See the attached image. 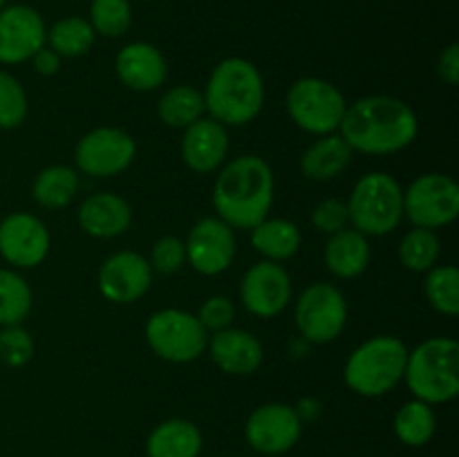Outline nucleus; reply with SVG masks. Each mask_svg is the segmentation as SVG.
Masks as SVG:
<instances>
[{
  "mask_svg": "<svg viewBox=\"0 0 459 457\" xmlns=\"http://www.w3.org/2000/svg\"><path fill=\"white\" fill-rule=\"evenodd\" d=\"M442 254V242L433 228H411L399 242V260L406 269L417 273H426L437 264Z\"/></svg>",
  "mask_w": 459,
  "mask_h": 457,
  "instance_id": "7c9ffc66",
  "label": "nucleus"
},
{
  "mask_svg": "<svg viewBox=\"0 0 459 457\" xmlns=\"http://www.w3.org/2000/svg\"><path fill=\"white\" fill-rule=\"evenodd\" d=\"M88 22L97 36L119 39L133 25V4L130 0H92Z\"/></svg>",
  "mask_w": 459,
  "mask_h": 457,
  "instance_id": "473e14b6",
  "label": "nucleus"
},
{
  "mask_svg": "<svg viewBox=\"0 0 459 457\" xmlns=\"http://www.w3.org/2000/svg\"><path fill=\"white\" fill-rule=\"evenodd\" d=\"M202 433L193 421L173 417L151 430L146 439L148 457H200Z\"/></svg>",
  "mask_w": 459,
  "mask_h": 457,
  "instance_id": "b1692460",
  "label": "nucleus"
},
{
  "mask_svg": "<svg viewBox=\"0 0 459 457\" xmlns=\"http://www.w3.org/2000/svg\"><path fill=\"white\" fill-rule=\"evenodd\" d=\"M151 263L152 272L164 273V276H173L179 269L186 264V246L184 240L175 236H161L155 245L151 246Z\"/></svg>",
  "mask_w": 459,
  "mask_h": 457,
  "instance_id": "c9c22d12",
  "label": "nucleus"
},
{
  "mask_svg": "<svg viewBox=\"0 0 459 457\" xmlns=\"http://www.w3.org/2000/svg\"><path fill=\"white\" fill-rule=\"evenodd\" d=\"M115 72L128 90L152 92L169 79V61L152 43L134 40L119 49L115 58Z\"/></svg>",
  "mask_w": 459,
  "mask_h": 457,
  "instance_id": "a211bd4d",
  "label": "nucleus"
},
{
  "mask_svg": "<svg viewBox=\"0 0 459 457\" xmlns=\"http://www.w3.org/2000/svg\"><path fill=\"white\" fill-rule=\"evenodd\" d=\"M94 40H97V34H94L88 18L65 16L58 18L49 27L45 45L52 47L61 58H79L94 47Z\"/></svg>",
  "mask_w": 459,
  "mask_h": 457,
  "instance_id": "cd10ccee",
  "label": "nucleus"
},
{
  "mask_svg": "<svg viewBox=\"0 0 459 457\" xmlns=\"http://www.w3.org/2000/svg\"><path fill=\"white\" fill-rule=\"evenodd\" d=\"M294 321L299 334L309 345H325L339 339L348 323V300L332 282H314L305 287L296 300Z\"/></svg>",
  "mask_w": 459,
  "mask_h": 457,
  "instance_id": "1a4fd4ad",
  "label": "nucleus"
},
{
  "mask_svg": "<svg viewBox=\"0 0 459 457\" xmlns=\"http://www.w3.org/2000/svg\"><path fill=\"white\" fill-rule=\"evenodd\" d=\"M273 204V170L263 157L240 155L220 168L213 184V209L231 228H251L269 218Z\"/></svg>",
  "mask_w": 459,
  "mask_h": 457,
  "instance_id": "f03ea898",
  "label": "nucleus"
},
{
  "mask_svg": "<svg viewBox=\"0 0 459 457\" xmlns=\"http://www.w3.org/2000/svg\"><path fill=\"white\" fill-rule=\"evenodd\" d=\"M34 294L13 269H0V327L22 325L31 312Z\"/></svg>",
  "mask_w": 459,
  "mask_h": 457,
  "instance_id": "c756f323",
  "label": "nucleus"
},
{
  "mask_svg": "<svg viewBox=\"0 0 459 457\" xmlns=\"http://www.w3.org/2000/svg\"><path fill=\"white\" fill-rule=\"evenodd\" d=\"M206 332H220L231 327L236 318V307L227 296H211L200 305V312L195 314Z\"/></svg>",
  "mask_w": 459,
  "mask_h": 457,
  "instance_id": "4c0bfd02",
  "label": "nucleus"
},
{
  "mask_svg": "<svg viewBox=\"0 0 459 457\" xmlns=\"http://www.w3.org/2000/svg\"><path fill=\"white\" fill-rule=\"evenodd\" d=\"M291 278L281 263L260 260L251 264L240 280V300L254 316L273 318L290 305Z\"/></svg>",
  "mask_w": 459,
  "mask_h": 457,
  "instance_id": "2eb2a0df",
  "label": "nucleus"
},
{
  "mask_svg": "<svg viewBox=\"0 0 459 457\" xmlns=\"http://www.w3.org/2000/svg\"><path fill=\"white\" fill-rule=\"evenodd\" d=\"M79 227L92 237H117L128 231L133 222V209L121 195L110 191L94 193L85 197L83 204L76 211Z\"/></svg>",
  "mask_w": 459,
  "mask_h": 457,
  "instance_id": "412c9836",
  "label": "nucleus"
},
{
  "mask_svg": "<svg viewBox=\"0 0 459 457\" xmlns=\"http://www.w3.org/2000/svg\"><path fill=\"white\" fill-rule=\"evenodd\" d=\"M30 112V101L21 81L0 70V130H13L22 125Z\"/></svg>",
  "mask_w": 459,
  "mask_h": 457,
  "instance_id": "72a5a7b5",
  "label": "nucleus"
},
{
  "mask_svg": "<svg viewBox=\"0 0 459 457\" xmlns=\"http://www.w3.org/2000/svg\"><path fill=\"white\" fill-rule=\"evenodd\" d=\"M350 227L363 236H385L403 220V188L393 175L368 173L354 184L348 197Z\"/></svg>",
  "mask_w": 459,
  "mask_h": 457,
  "instance_id": "423d86ee",
  "label": "nucleus"
},
{
  "mask_svg": "<svg viewBox=\"0 0 459 457\" xmlns=\"http://www.w3.org/2000/svg\"><path fill=\"white\" fill-rule=\"evenodd\" d=\"M285 103L290 119L300 130L316 134V137L339 133L341 119L348 108L343 92L334 83L316 79V76L294 81L291 88L287 90Z\"/></svg>",
  "mask_w": 459,
  "mask_h": 457,
  "instance_id": "0eeeda50",
  "label": "nucleus"
},
{
  "mask_svg": "<svg viewBox=\"0 0 459 457\" xmlns=\"http://www.w3.org/2000/svg\"><path fill=\"white\" fill-rule=\"evenodd\" d=\"M420 121L406 101L388 94H372L345 108L339 134L354 152L393 155L415 142Z\"/></svg>",
  "mask_w": 459,
  "mask_h": 457,
  "instance_id": "f257e3e1",
  "label": "nucleus"
},
{
  "mask_svg": "<svg viewBox=\"0 0 459 457\" xmlns=\"http://www.w3.org/2000/svg\"><path fill=\"white\" fill-rule=\"evenodd\" d=\"M157 115L169 128L184 130L206 115L204 97L193 85H173L157 101Z\"/></svg>",
  "mask_w": 459,
  "mask_h": 457,
  "instance_id": "bb28decb",
  "label": "nucleus"
},
{
  "mask_svg": "<svg viewBox=\"0 0 459 457\" xmlns=\"http://www.w3.org/2000/svg\"><path fill=\"white\" fill-rule=\"evenodd\" d=\"M303 435V421L294 406L287 403H263L249 415L245 424V437L260 455H282L299 444Z\"/></svg>",
  "mask_w": 459,
  "mask_h": 457,
  "instance_id": "f8f14e48",
  "label": "nucleus"
},
{
  "mask_svg": "<svg viewBox=\"0 0 459 457\" xmlns=\"http://www.w3.org/2000/svg\"><path fill=\"white\" fill-rule=\"evenodd\" d=\"M408 348L402 339L388 334L363 341L348 357L343 381L359 397H384L403 381Z\"/></svg>",
  "mask_w": 459,
  "mask_h": 457,
  "instance_id": "39448f33",
  "label": "nucleus"
},
{
  "mask_svg": "<svg viewBox=\"0 0 459 457\" xmlns=\"http://www.w3.org/2000/svg\"><path fill=\"white\" fill-rule=\"evenodd\" d=\"M79 170L54 164L40 170L31 184V195L43 209H65L79 193Z\"/></svg>",
  "mask_w": 459,
  "mask_h": 457,
  "instance_id": "a878e982",
  "label": "nucleus"
},
{
  "mask_svg": "<svg viewBox=\"0 0 459 457\" xmlns=\"http://www.w3.org/2000/svg\"><path fill=\"white\" fill-rule=\"evenodd\" d=\"M354 151L339 133L318 137L300 157V170L312 182H330L339 177L352 161Z\"/></svg>",
  "mask_w": 459,
  "mask_h": 457,
  "instance_id": "5701e85b",
  "label": "nucleus"
},
{
  "mask_svg": "<svg viewBox=\"0 0 459 457\" xmlns=\"http://www.w3.org/2000/svg\"><path fill=\"white\" fill-rule=\"evenodd\" d=\"M48 40L43 16L30 4H4L0 9V63L18 65L39 52Z\"/></svg>",
  "mask_w": 459,
  "mask_h": 457,
  "instance_id": "dca6fc26",
  "label": "nucleus"
},
{
  "mask_svg": "<svg viewBox=\"0 0 459 457\" xmlns=\"http://www.w3.org/2000/svg\"><path fill=\"white\" fill-rule=\"evenodd\" d=\"M30 61H31V65H34V70L39 72L40 76H54L58 70H61L63 58L58 56V54L54 52L52 47L43 45V47H40L39 52H36L34 56L30 58Z\"/></svg>",
  "mask_w": 459,
  "mask_h": 457,
  "instance_id": "ea45409f",
  "label": "nucleus"
},
{
  "mask_svg": "<svg viewBox=\"0 0 459 457\" xmlns=\"http://www.w3.org/2000/svg\"><path fill=\"white\" fill-rule=\"evenodd\" d=\"M49 231L36 215L16 211L0 220V255L16 269H34L48 258Z\"/></svg>",
  "mask_w": 459,
  "mask_h": 457,
  "instance_id": "4468645a",
  "label": "nucleus"
},
{
  "mask_svg": "<svg viewBox=\"0 0 459 457\" xmlns=\"http://www.w3.org/2000/svg\"><path fill=\"white\" fill-rule=\"evenodd\" d=\"M206 348H209L213 363L224 375L249 376L263 366V343L247 330L227 327V330L213 332Z\"/></svg>",
  "mask_w": 459,
  "mask_h": 457,
  "instance_id": "aec40b11",
  "label": "nucleus"
},
{
  "mask_svg": "<svg viewBox=\"0 0 459 457\" xmlns=\"http://www.w3.org/2000/svg\"><path fill=\"white\" fill-rule=\"evenodd\" d=\"M300 242H303L300 228L285 218H264L251 228L254 249L263 255V260L272 263H282L299 254Z\"/></svg>",
  "mask_w": 459,
  "mask_h": 457,
  "instance_id": "393cba45",
  "label": "nucleus"
},
{
  "mask_svg": "<svg viewBox=\"0 0 459 457\" xmlns=\"http://www.w3.org/2000/svg\"><path fill=\"white\" fill-rule=\"evenodd\" d=\"M435 428H437V417H435L433 406L412 399L406 401L394 415V435L406 446H424L433 439Z\"/></svg>",
  "mask_w": 459,
  "mask_h": 457,
  "instance_id": "c85d7f7f",
  "label": "nucleus"
},
{
  "mask_svg": "<svg viewBox=\"0 0 459 457\" xmlns=\"http://www.w3.org/2000/svg\"><path fill=\"white\" fill-rule=\"evenodd\" d=\"M370 242L357 228L348 227L343 231H336L327 237L325 245V267L336 278H357L370 264Z\"/></svg>",
  "mask_w": 459,
  "mask_h": 457,
  "instance_id": "4be33fe9",
  "label": "nucleus"
},
{
  "mask_svg": "<svg viewBox=\"0 0 459 457\" xmlns=\"http://www.w3.org/2000/svg\"><path fill=\"white\" fill-rule=\"evenodd\" d=\"M186 263L202 276H218L231 267L236 258V228L213 215L202 218L188 231L186 240Z\"/></svg>",
  "mask_w": 459,
  "mask_h": 457,
  "instance_id": "ddd939ff",
  "label": "nucleus"
},
{
  "mask_svg": "<svg viewBox=\"0 0 459 457\" xmlns=\"http://www.w3.org/2000/svg\"><path fill=\"white\" fill-rule=\"evenodd\" d=\"M152 285V267L137 251H117L99 269V291L117 305L142 298Z\"/></svg>",
  "mask_w": 459,
  "mask_h": 457,
  "instance_id": "f3484780",
  "label": "nucleus"
},
{
  "mask_svg": "<svg viewBox=\"0 0 459 457\" xmlns=\"http://www.w3.org/2000/svg\"><path fill=\"white\" fill-rule=\"evenodd\" d=\"M424 291L433 309L444 316L459 314V272L453 264H435L426 272Z\"/></svg>",
  "mask_w": 459,
  "mask_h": 457,
  "instance_id": "2f4dec72",
  "label": "nucleus"
},
{
  "mask_svg": "<svg viewBox=\"0 0 459 457\" xmlns=\"http://www.w3.org/2000/svg\"><path fill=\"white\" fill-rule=\"evenodd\" d=\"M143 336L152 352L169 363H191L206 352L209 332L195 314L186 309L166 307L151 314Z\"/></svg>",
  "mask_w": 459,
  "mask_h": 457,
  "instance_id": "6e6552de",
  "label": "nucleus"
},
{
  "mask_svg": "<svg viewBox=\"0 0 459 457\" xmlns=\"http://www.w3.org/2000/svg\"><path fill=\"white\" fill-rule=\"evenodd\" d=\"M182 160L193 173H213L222 168L229 152V133L222 124L211 116H202L195 124L184 128Z\"/></svg>",
  "mask_w": 459,
  "mask_h": 457,
  "instance_id": "6ab92c4d",
  "label": "nucleus"
},
{
  "mask_svg": "<svg viewBox=\"0 0 459 457\" xmlns=\"http://www.w3.org/2000/svg\"><path fill=\"white\" fill-rule=\"evenodd\" d=\"M294 410L296 415H299V419L305 424V421H312L321 415V401L314 397H303L299 403H296Z\"/></svg>",
  "mask_w": 459,
  "mask_h": 457,
  "instance_id": "a19ab883",
  "label": "nucleus"
},
{
  "mask_svg": "<svg viewBox=\"0 0 459 457\" xmlns=\"http://www.w3.org/2000/svg\"><path fill=\"white\" fill-rule=\"evenodd\" d=\"M312 224L321 233H332L343 231L350 227V213L348 204L343 200H336V197H327V200L318 202L312 211Z\"/></svg>",
  "mask_w": 459,
  "mask_h": 457,
  "instance_id": "e433bc0d",
  "label": "nucleus"
},
{
  "mask_svg": "<svg viewBox=\"0 0 459 457\" xmlns=\"http://www.w3.org/2000/svg\"><path fill=\"white\" fill-rule=\"evenodd\" d=\"M134 155L137 143L126 130L101 125L76 142L74 164L79 173L90 177H115L133 164Z\"/></svg>",
  "mask_w": 459,
  "mask_h": 457,
  "instance_id": "9b49d317",
  "label": "nucleus"
},
{
  "mask_svg": "<svg viewBox=\"0 0 459 457\" xmlns=\"http://www.w3.org/2000/svg\"><path fill=\"white\" fill-rule=\"evenodd\" d=\"M459 213V186L451 175L426 173L403 191V218L420 228H442Z\"/></svg>",
  "mask_w": 459,
  "mask_h": 457,
  "instance_id": "9d476101",
  "label": "nucleus"
},
{
  "mask_svg": "<svg viewBox=\"0 0 459 457\" xmlns=\"http://www.w3.org/2000/svg\"><path fill=\"white\" fill-rule=\"evenodd\" d=\"M437 74L446 85H457L459 81V43H451L437 61Z\"/></svg>",
  "mask_w": 459,
  "mask_h": 457,
  "instance_id": "58836bf2",
  "label": "nucleus"
},
{
  "mask_svg": "<svg viewBox=\"0 0 459 457\" xmlns=\"http://www.w3.org/2000/svg\"><path fill=\"white\" fill-rule=\"evenodd\" d=\"M202 97L206 115L224 128L247 125L263 112V74L247 58L229 56L213 67Z\"/></svg>",
  "mask_w": 459,
  "mask_h": 457,
  "instance_id": "7ed1b4c3",
  "label": "nucleus"
},
{
  "mask_svg": "<svg viewBox=\"0 0 459 457\" xmlns=\"http://www.w3.org/2000/svg\"><path fill=\"white\" fill-rule=\"evenodd\" d=\"M34 358V339L22 325L0 330V361L7 367H22Z\"/></svg>",
  "mask_w": 459,
  "mask_h": 457,
  "instance_id": "f704fd0d",
  "label": "nucleus"
},
{
  "mask_svg": "<svg viewBox=\"0 0 459 457\" xmlns=\"http://www.w3.org/2000/svg\"><path fill=\"white\" fill-rule=\"evenodd\" d=\"M408 390L412 397L429 406L446 403L459 392V345L448 336H433L415 349H408L406 370Z\"/></svg>",
  "mask_w": 459,
  "mask_h": 457,
  "instance_id": "20e7f679",
  "label": "nucleus"
},
{
  "mask_svg": "<svg viewBox=\"0 0 459 457\" xmlns=\"http://www.w3.org/2000/svg\"><path fill=\"white\" fill-rule=\"evenodd\" d=\"M4 4H7V0H0V9H3Z\"/></svg>",
  "mask_w": 459,
  "mask_h": 457,
  "instance_id": "79ce46f5",
  "label": "nucleus"
}]
</instances>
